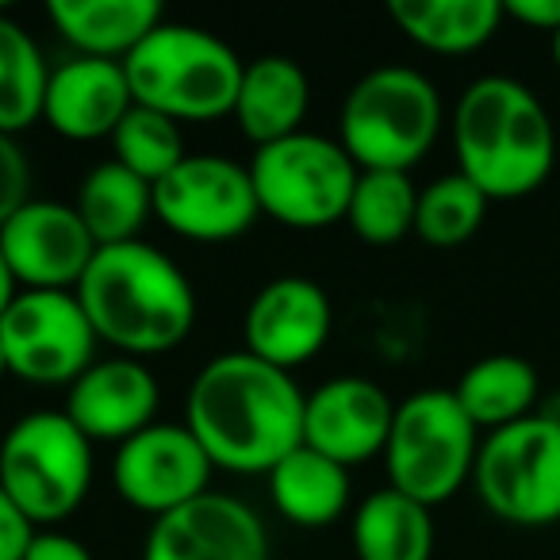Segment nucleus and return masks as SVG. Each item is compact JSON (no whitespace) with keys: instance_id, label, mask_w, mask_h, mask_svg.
I'll return each mask as SVG.
<instances>
[{"instance_id":"nucleus-7","label":"nucleus","mask_w":560,"mask_h":560,"mask_svg":"<svg viewBox=\"0 0 560 560\" xmlns=\"http://www.w3.org/2000/svg\"><path fill=\"white\" fill-rule=\"evenodd\" d=\"M358 177L361 170L342 142L319 131H296L257 147L249 158V180L261 215L292 231H327L346 223Z\"/></svg>"},{"instance_id":"nucleus-15","label":"nucleus","mask_w":560,"mask_h":560,"mask_svg":"<svg viewBox=\"0 0 560 560\" xmlns=\"http://www.w3.org/2000/svg\"><path fill=\"white\" fill-rule=\"evenodd\" d=\"M142 560H269V529L238 495L208 491L150 522Z\"/></svg>"},{"instance_id":"nucleus-31","label":"nucleus","mask_w":560,"mask_h":560,"mask_svg":"<svg viewBox=\"0 0 560 560\" xmlns=\"http://www.w3.org/2000/svg\"><path fill=\"white\" fill-rule=\"evenodd\" d=\"M35 522L16 506V499L0 488V560H24L35 541Z\"/></svg>"},{"instance_id":"nucleus-12","label":"nucleus","mask_w":560,"mask_h":560,"mask_svg":"<svg viewBox=\"0 0 560 560\" xmlns=\"http://www.w3.org/2000/svg\"><path fill=\"white\" fill-rule=\"evenodd\" d=\"M211 457L185 422H154L142 434L116 445L112 483L131 511L165 518L177 506L211 491Z\"/></svg>"},{"instance_id":"nucleus-6","label":"nucleus","mask_w":560,"mask_h":560,"mask_svg":"<svg viewBox=\"0 0 560 560\" xmlns=\"http://www.w3.org/2000/svg\"><path fill=\"white\" fill-rule=\"evenodd\" d=\"M476 453H480V430L460 411L453 388H422L396 404L392 434L384 445L388 488L434 511L472 480Z\"/></svg>"},{"instance_id":"nucleus-32","label":"nucleus","mask_w":560,"mask_h":560,"mask_svg":"<svg viewBox=\"0 0 560 560\" xmlns=\"http://www.w3.org/2000/svg\"><path fill=\"white\" fill-rule=\"evenodd\" d=\"M24 560H96V557L89 552V545L78 541L73 534H62V529H39Z\"/></svg>"},{"instance_id":"nucleus-11","label":"nucleus","mask_w":560,"mask_h":560,"mask_svg":"<svg viewBox=\"0 0 560 560\" xmlns=\"http://www.w3.org/2000/svg\"><path fill=\"white\" fill-rule=\"evenodd\" d=\"M154 219L188 242L242 238L261 219L249 165L226 154H188L154 185Z\"/></svg>"},{"instance_id":"nucleus-20","label":"nucleus","mask_w":560,"mask_h":560,"mask_svg":"<svg viewBox=\"0 0 560 560\" xmlns=\"http://www.w3.org/2000/svg\"><path fill=\"white\" fill-rule=\"evenodd\" d=\"M47 20L81 58L127 62V55L165 24V12L158 0H50Z\"/></svg>"},{"instance_id":"nucleus-33","label":"nucleus","mask_w":560,"mask_h":560,"mask_svg":"<svg viewBox=\"0 0 560 560\" xmlns=\"http://www.w3.org/2000/svg\"><path fill=\"white\" fill-rule=\"evenodd\" d=\"M503 16L518 20L522 27L549 32V39L560 32V0H506Z\"/></svg>"},{"instance_id":"nucleus-23","label":"nucleus","mask_w":560,"mask_h":560,"mask_svg":"<svg viewBox=\"0 0 560 560\" xmlns=\"http://www.w3.org/2000/svg\"><path fill=\"white\" fill-rule=\"evenodd\" d=\"M350 545L358 560H430L434 557L430 506L415 503L396 488L373 491L353 511Z\"/></svg>"},{"instance_id":"nucleus-10","label":"nucleus","mask_w":560,"mask_h":560,"mask_svg":"<svg viewBox=\"0 0 560 560\" xmlns=\"http://www.w3.org/2000/svg\"><path fill=\"white\" fill-rule=\"evenodd\" d=\"M9 376L35 388H70L96 361V335L73 292H24L0 315Z\"/></svg>"},{"instance_id":"nucleus-36","label":"nucleus","mask_w":560,"mask_h":560,"mask_svg":"<svg viewBox=\"0 0 560 560\" xmlns=\"http://www.w3.org/2000/svg\"><path fill=\"white\" fill-rule=\"evenodd\" d=\"M4 376H9V365H4V353H0V381H4Z\"/></svg>"},{"instance_id":"nucleus-21","label":"nucleus","mask_w":560,"mask_h":560,"mask_svg":"<svg viewBox=\"0 0 560 560\" xmlns=\"http://www.w3.org/2000/svg\"><path fill=\"white\" fill-rule=\"evenodd\" d=\"M269 499L292 526L327 529L350 506V468L300 445L269 472Z\"/></svg>"},{"instance_id":"nucleus-25","label":"nucleus","mask_w":560,"mask_h":560,"mask_svg":"<svg viewBox=\"0 0 560 560\" xmlns=\"http://www.w3.org/2000/svg\"><path fill=\"white\" fill-rule=\"evenodd\" d=\"M537 369L518 353H491L465 369L453 396L460 411L472 419L476 430H503L534 415L537 399Z\"/></svg>"},{"instance_id":"nucleus-28","label":"nucleus","mask_w":560,"mask_h":560,"mask_svg":"<svg viewBox=\"0 0 560 560\" xmlns=\"http://www.w3.org/2000/svg\"><path fill=\"white\" fill-rule=\"evenodd\" d=\"M488 196L460 173L430 180L419 188V211H415V234L434 249H457L483 226Z\"/></svg>"},{"instance_id":"nucleus-29","label":"nucleus","mask_w":560,"mask_h":560,"mask_svg":"<svg viewBox=\"0 0 560 560\" xmlns=\"http://www.w3.org/2000/svg\"><path fill=\"white\" fill-rule=\"evenodd\" d=\"M112 154L124 170L142 177L147 185H158L165 173H173L188 158L180 124H173L162 112H150L135 104L124 116V124L112 135Z\"/></svg>"},{"instance_id":"nucleus-22","label":"nucleus","mask_w":560,"mask_h":560,"mask_svg":"<svg viewBox=\"0 0 560 560\" xmlns=\"http://www.w3.org/2000/svg\"><path fill=\"white\" fill-rule=\"evenodd\" d=\"M388 16L415 47L442 58L488 47L506 20L499 0H392Z\"/></svg>"},{"instance_id":"nucleus-18","label":"nucleus","mask_w":560,"mask_h":560,"mask_svg":"<svg viewBox=\"0 0 560 560\" xmlns=\"http://www.w3.org/2000/svg\"><path fill=\"white\" fill-rule=\"evenodd\" d=\"M131 108L135 96L124 62L73 55L50 70L39 124H47L66 142H101L116 135Z\"/></svg>"},{"instance_id":"nucleus-9","label":"nucleus","mask_w":560,"mask_h":560,"mask_svg":"<svg viewBox=\"0 0 560 560\" xmlns=\"http://www.w3.org/2000/svg\"><path fill=\"white\" fill-rule=\"evenodd\" d=\"M472 488L488 514L518 529L560 522V419L529 415L480 438Z\"/></svg>"},{"instance_id":"nucleus-30","label":"nucleus","mask_w":560,"mask_h":560,"mask_svg":"<svg viewBox=\"0 0 560 560\" xmlns=\"http://www.w3.org/2000/svg\"><path fill=\"white\" fill-rule=\"evenodd\" d=\"M32 200V162L12 135H0V226Z\"/></svg>"},{"instance_id":"nucleus-26","label":"nucleus","mask_w":560,"mask_h":560,"mask_svg":"<svg viewBox=\"0 0 560 560\" xmlns=\"http://www.w3.org/2000/svg\"><path fill=\"white\" fill-rule=\"evenodd\" d=\"M50 66L24 24L0 12V135L35 127L43 119Z\"/></svg>"},{"instance_id":"nucleus-35","label":"nucleus","mask_w":560,"mask_h":560,"mask_svg":"<svg viewBox=\"0 0 560 560\" xmlns=\"http://www.w3.org/2000/svg\"><path fill=\"white\" fill-rule=\"evenodd\" d=\"M552 62H557V70H560V32L552 35Z\"/></svg>"},{"instance_id":"nucleus-17","label":"nucleus","mask_w":560,"mask_h":560,"mask_svg":"<svg viewBox=\"0 0 560 560\" xmlns=\"http://www.w3.org/2000/svg\"><path fill=\"white\" fill-rule=\"evenodd\" d=\"M162 384L139 358H104L93 361L78 381L66 388V419L89 442L124 445L158 422Z\"/></svg>"},{"instance_id":"nucleus-3","label":"nucleus","mask_w":560,"mask_h":560,"mask_svg":"<svg viewBox=\"0 0 560 560\" xmlns=\"http://www.w3.org/2000/svg\"><path fill=\"white\" fill-rule=\"evenodd\" d=\"M457 173L488 200H522L549 180L557 131L529 85L503 73L476 78L453 108Z\"/></svg>"},{"instance_id":"nucleus-24","label":"nucleus","mask_w":560,"mask_h":560,"mask_svg":"<svg viewBox=\"0 0 560 560\" xmlns=\"http://www.w3.org/2000/svg\"><path fill=\"white\" fill-rule=\"evenodd\" d=\"M73 208H78L81 223L89 226L96 246H119V242L139 238L147 219L154 215V185L135 177L112 158L81 177Z\"/></svg>"},{"instance_id":"nucleus-16","label":"nucleus","mask_w":560,"mask_h":560,"mask_svg":"<svg viewBox=\"0 0 560 560\" xmlns=\"http://www.w3.org/2000/svg\"><path fill=\"white\" fill-rule=\"evenodd\" d=\"M396 404L369 376H330L307 392L304 445L338 460L342 468L384 457Z\"/></svg>"},{"instance_id":"nucleus-19","label":"nucleus","mask_w":560,"mask_h":560,"mask_svg":"<svg viewBox=\"0 0 560 560\" xmlns=\"http://www.w3.org/2000/svg\"><path fill=\"white\" fill-rule=\"evenodd\" d=\"M307 108H312V81L304 66L292 62L289 55H261L242 70L231 116L254 147H269L304 131Z\"/></svg>"},{"instance_id":"nucleus-13","label":"nucleus","mask_w":560,"mask_h":560,"mask_svg":"<svg viewBox=\"0 0 560 560\" xmlns=\"http://www.w3.org/2000/svg\"><path fill=\"white\" fill-rule=\"evenodd\" d=\"M0 249L24 292H73L101 246L73 203L27 200L0 226Z\"/></svg>"},{"instance_id":"nucleus-5","label":"nucleus","mask_w":560,"mask_h":560,"mask_svg":"<svg viewBox=\"0 0 560 560\" xmlns=\"http://www.w3.org/2000/svg\"><path fill=\"white\" fill-rule=\"evenodd\" d=\"M445 124L438 85L411 66H376L350 85L338 142L358 170L411 173L434 150Z\"/></svg>"},{"instance_id":"nucleus-2","label":"nucleus","mask_w":560,"mask_h":560,"mask_svg":"<svg viewBox=\"0 0 560 560\" xmlns=\"http://www.w3.org/2000/svg\"><path fill=\"white\" fill-rule=\"evenodd\" d=\"M96 342L119 358H162L196 327V292L170 254L150 242L101 246L73 289Z\"/></svg>"},{"instance_id":"nucleus-8","label":"nucleus","mask_w":560,"mask_h":560,"mask_svg":"<svg viewBox=\"0 0 560 560\" xmlns=\"http://www.w3.org/2000/svg\"><path fill=\"white\" fill-rule=\"evenodd\" d=\"M93 442L66 411H27L0 438V488L35 526H55L93 488Z\"/></svg>"},{"instance_id":"nucleus-4","label":"nucleus","mask_w":560,"mask_h":560,"mask_svg":"<svg viewBox=\"0 0 560 560\" xmlns=\"http://www.w3.org/2000/svg\"><path fill=\"white\" fill-rule=\"evenodd\" d=\"M242 58L231 43L196 24H170L147 35L127 55L124 73L139 108L162 112L173 124H211L234 112Z\"/></svg>"},{"instance_id":"nucleus-27","label":"nucleus","mask_w":560,"mask_h":560,"mask_svg":"<svg viewBox=\"0 0 560 560\" xmlns=\"http://www.w3.org/2000/svg\"><path fill=\"white\" fill-rule=\"evenodd\" d=\"M415 211H419V188L411 173L361 170L346 223L369 246H396L415 231Z\"/></svg>"},{"instance_id":"nucleus-14","label":"nucleus","mask_w":560,"mask_h":560,"mask_svg":"<svg viewBox=\"0 0 560 560\" xmlns=\"http://www.w3.org/2000/svg\"><path fill=\"white\" fill-rule=\"evenodd\" d=\"M330 330H335V307L323 284L307 277H272L246 307L242 350L292 373L319 358L323 346L330 342Z\"/></svg>"},{"instance_id":"nucleus-37","label":"nucleus","mask_w":560,"mask_h":560,"mask_svg":"<svg viewBox=\"0 0 560 560\" xmlns=\"http://www.w3.org/2000/svg\"><path fill=\"white\" fill-rule=\"evenodd\" d=\"M552 415H557V419H560V396H557V411H552Z\"/></svg>"},{"instance_id":"nucleus-1","label":"nucleus","mask_w":560,"mask_h":560,"mask_svg":"<svg viewBox=\"0 0 560 560\" xmlns=\"http://www.w3.org/2000/svg\"><path fill=\"white\" fill-rule=\"evenodd\" d=\"M307 392L296 376L246 350L211 358L188 384L185 427L211 465L234 476H269L304 445Z\"/></svg>"},{"instance_id":"nucleus-34","label":"nucleus","mask_w":560,"mask_h":560,"mask_svg":"<svg viewBox=\"0 0 560 560\" xmlns=\"http://www.w3.org/2000/svg\"><path fill=\"white\" fill-rule=\"evenodd\" d=\"M16 296H20V284H16V277H12V269H9V257H4V249H0V315L9 312Z\"/></svg>"}]
</instances>
